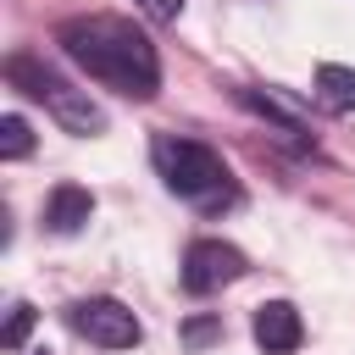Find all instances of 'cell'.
I'll return each instance as SVG.
<instances>
[{"label":"cell","instance_id":"cell-1","mask_svg":"<svg viewBox=\"0 0 355 355\" xmlns=\"http://www.w3.org/2000/svg\"><path fill=\"white\" fill-rule=\"evenodd\" d=\"M55 44L67 50L72 67H83L94 83L128 94V100H155L161 89V55L150 44L144 28H133L128 17H67L55 28Z\"/></svg>","mask_w":355,"mask_h":355},{"label":"cell","instance_id":"cell-2","mask_svg":"<svg viewBox=\"0 0 355 355\" xmlns=\"http://www.w3.org/2000/svg\"><path fill=\"white\" fill-rule=\"evenodd\" d=\"M150 155H155L161 183H166L178 200H189V205H200V211H216V205L233 200V172H227V161H222L211 144L183 139V133H155Z\"/></svg>","mask_w":355,"mask_h":355},{"label":"cell","instance_id":"cell-3","mask_svg":"<svg viewBox=\"0 0 355 355\" xmlns=\"http://www.w3.org/2000/svg\"><path fill=\"white\" fill-rule=\"evenodd\" d=\"M6 83L17 89V94H28V100H39L67 133H78V139H94V133H105V111L89 100V89H72L55 67H44L39 55H28V50H11L6 55Z\"/></svg>","mask_w":355,"mask_h":355},{"label":"cell","instance_id":"cell-4","mask_svg":"<svg viewBox=\"0 0 355 355\" xmlns=\"http://www.w3.org/2000/svg\"><path fill=\"white\" fill-rule=\"evenodd\" d=\"M67 327H72L78 338H89L94 349H133V344L144 338L139 316H133L122 300H111V294L72 300V305H67Z\"/></svg>","mask_w":355,"mask_h":355},{"label":"cell","instance_id":"cell-5","mask_svg":"<svg viewBox=\"0 0 355 355\" xmlns=\"http://www.w3.org/2000/svg\"><path fill=\"white\" fill-rule=\"evenodd\" d=\"M244 272H250V261H244V250L227 244V239H194V244L183 250V288H189V294H216V288L239 283Z\"/></svg>","mask_w":355,"mask_h":355},{"label":"cell","instance_id":"cell-6","mask_svg":"<svg viewBox=\"0 0 355 355\" xmlns=\"http://www.w3.org/2000/svg\"><path fill=\"white\" fill-rule=\"evenodd\" d=\"M250 333H255L261 355H294V349L305 344V316H300L288 300H266V305H255Z\"/></svg>","mask_w":355,"mask_h":355},{"label":"cell","instance_id":"cell-7","mask_svg":"<svg viewBox=\"0 0 355 355\" xmlns=\"http://www.w3.org/2000/svg\"><path fill=\"white\" fill-rule=\"evenodd\" d=\"M233 100H239L250 116H261L266 128H277V139H283V144H294V150H311V144H316V139H311V128H305V116H300V111H288L272 89H250V83H239V89H233Z\"/></svg>","mask_w":355,"mask_h":355},{"label":"cell","instance_id":"cell-8","mask_svg":"<svg viewBox=\"0 0 355 355\" xmlns=\"http://www.w3.org/2000/svg\"><path fill=\"white\" fill-rule=\"evenodd\" d=\"M89 216H94V194H89L83 183H55L50 200H44V211H39V222H44L50 233H61V239L83 233Z\"/></svg>","mask_w":355,"mask_h":355},{"label":"cell","instance_id":"cell-9","mask_svg":"<svg viewBox=\"0 0 355 355\" xmlns=\"http://www.w3.org/2000/svg\"><path fill=\"white\" fill-rule=\"evenodd\" d=\"M316 100L338 116L355 111V67H338V61H322L316 67Z\"/></svg>","mask_w":355,"mask_h":355},{"label":"cell","instance_id":"cell-10","mask_svg":"<svg viewBox=\"0 0 355 355\" xmlns=\"http://www.w3.org/2000/svg\"><path fill=\"white\" fill-rule=\"evenodd\" d=\"M22 155H33V128L17 111H6L0 116V161H22Z\"/></svg>","mask_w":355,"mask_h":355},{"label":"cell","instance_id":"cell-11","mask_svg":"<svg viewBox=\"0 0 355 355\" xmlns=\"http://www.w3.org/2000/svg\"><path fill=\"white\" fill-rule=\"evenodd\" d=\"M28 333H33V305H28V300H17V305L6 311V327H0V349H6V355H17V349L28 344Z\"/></svg>","mask_w":355,"mask_h":355},{"label":"cell","instance_id":"cell-12","mask_svg":"<svg viewBox=\"0 0 355 355\" xmlns=\"http://www.w3.org/2000/svg\"><path fill=\"white\" fill-rule=\"evenodd\" d=\"M222 333V316H194L189 327H183V344H211Z\"/></svg>","mask_w":355,"mask_h":355},{"label":"cell","instance_id":"cell-13","mask_svg":"<svg viewBox=\"0 0 355 355\" xmlns=\"http://www.w3.org/2000/svg\"><path fill=\"white\" fill-rule=\"evenodd\" d=\"M139 11H144L150 22H178V11H183V0H139Z\"/></svg>","mask_w":355,"mask_h":355}]
</instances>
